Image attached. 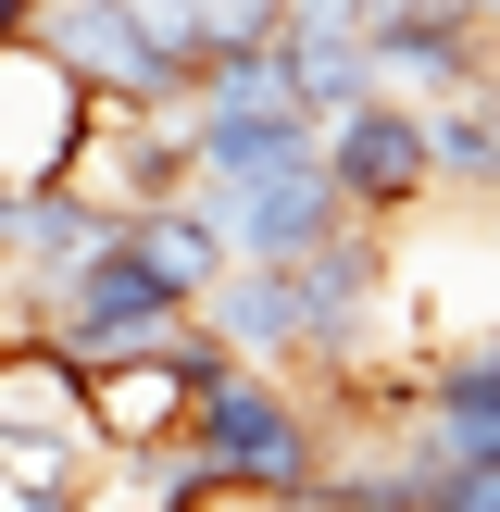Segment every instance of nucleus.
Segmentation results:
<instances>
[{
    "mask_svg": "<svg viewBox=\"0 0 500 512\" xmlns=\"http://www.w3.org/2000/svg\"><path fill=\"white\" fill-rule=\"evenodd\" d=\"M188 463L213 475V500H288L300 512L313 475H325V413L300 400V375L225 350V375L200 388V413H188Z\"/></svg>",
    "mask_w": 500,
    "mask_h": 512,
    "instance_id": "1",
    "label": "nucleus"
},
{
    "mask_svg": "<svg viewBox=\"0 0 500 512\" xmlns=\"http://www.w3.org/2000/svg\"><path fill=\"white\" fill-rule=\"evenodd\" d=\"M175 325H200V288L138 238V213H125L113 238H100L88 263H75L63 288L38 300V338H50V350H75V363H125V350L175 338Z\"/></svg>",
    "mask_w": 500,
    "mask_h": 512,
    "instance_id": "2",
    "label": "nucleus"
},
{
    "mask_svg": "<svg viewBox=\"0 0 500 512\" xmlns=\"http://www.w3.org/2000/svg\"><path fill=\"white\" fill-rule=\"evenodd\" d=\"M213 375H225V338H213V325H175V338L125 350V363H88V438L100 450H175Z\"/></svg>",
    "mask_w": 500,
    "mask_h": 512,
    "instance_id": "3",
    "label": "nucleus"
},
{
    "mask_svg": "<svg viewBox=\"0 0 500 512\" xmlns=\"http://www.w3.org/2000/svg\"><path fill=\"white\" fill-rule=\"evenodd\" d=\"M88 113H100V88L38 38V25H25V38H0V200H13V188H50V175H75Z\"/></svg>",
    "mask_w": 500,
    "mask_h": 512,
    "instance_id": "4",
    "label": "nucleus"
},
{
    "mask_svg": "<svg viewBox=\"0 0 500 512\" xmlns=\"http://www.w3.org/2000/svg\"><path fill=\"white\" fill-rule=\"evenodd\" d=\"M325 175H338V200L363 225H400L413 200H438V150H425V100H400V88H375V100H350V113H325Z\"/></svg>",
    "mask_w": 500,
    "mask_h": 512,
    "instance_id": "5",
    "label": "nucleus"
},
{
    "mask_svg": "<svg viewBox=\"0 0 500 512\" xmlns=\"http://www.w3.org/2000/svg\"><path fill=\"white\" fill-rule=\"evenodd\" d=\"M200 213L225 225L238 263H300L313 238L363 225V213L338 200V175H325V150H313V163H275V175H200Z\"/></svg>",
    "mask_w": 500,
    "mask_h": 512,
    "instance_id": "6",
    "label": "nucleus"
},
{
    "mask_svg": "<svg viewBox=\"0 0 500 512\" xmlns=\"http://www.w3.org/2000/svg\"><path fill=\"white\" fill-rule=\"evenodd\" d=\"M0 450L13 463H88V363L75 350H50L38 325H25L13 350H0Z\"/></svg>",
    "mask_w": 500,
    "mask_h": 512,
    "instance_id": "7",
    "label": "nucleus"
},
{
    "mask_svg": "<svg viewBox=\"0 0 500 512\" xmlns=\"http://www.w3.org/2000/svg\"><path fill=\"white\" fill-rule=\"evenodd\" d=\"M425 150H438V188L500 200V113H488V88L475 100H425Z\"/></svg>",
    "mask_w": 500,
    "mask_h": 512,
    "instance_id": "8",
    "label": "nucleus"
},
{
    "mask_svg": "<svg viewBox=\"0 0 500 512\" xmlns=\"http://www.w3.org/2000/svg\"><path fill=\"white\" fill-rule=\"evenodd\" d=\"M413 512H500V463H413Z\"/></svg>",
    "mask_w": 500,
    "mask_h": 512,
    "instance_id": "9",
    "label": "nucleus"
},
{
    "mask_svg": "<svg viewBox=\"0 0 500 512\" xmlns=\"http://www.w3.org/2000/svg\"><path fill=\"white\" fill-rule=\"evenodd\" d=\"M188 13L213 25V38H225V25H275V13H288V0H188Z\"/></svg>",
    "mask_w": 500,
    "mask_h": 512,
    "instance_id": "10",
    "label": "nucleus"
},
{
    "mask_svg": "<svg viewBox=\"0 0 500 512\" xmlns=\"http://www.w3.org/2000/svg\"><path fill=\"white\" fill-rule=\"evenodd\" d=\"M25 25H38V0H0V38H25Z\"/></svg>",
    "mask_w": 500,
    "mask_h": 512,
    "instance_id": "11",
    "label": "nucleus"
},
{
    "mask_svg": "<svg viewBox=\"0 0 500 512\" xmlns=\"http://www.w3.org/2000/svg\"><path fill=\"white\" fill-rule=\"evenodd\" d=\"M463 13H475V25H488V38H500V0H463Z\"/></svg>",
    "mask_w": 500,
    "mask_h": 512,
    "instance_id": "12",
    "label": "nucleus"
},
{
    "mask_svg": "<svg viewBox=\"0 0 500 512\" xmlns=\"http://www.w3.org/2000/svg\"><path fill=\"white\" fill-rule=\"evenodd\" d=\"M488 113H500V63H488Z\"/></svg>",
    "mask_w": 500,
    "mask_h": 512,
    "instance_id": "13",
    "label": "nucleus"
},
{
    "mask_svg": "<svg viewBox=\"0 0 500 512\" xmlns=\"http://www.w3.org/2000/svg\"><path fill=\"white\" fill-rule=\"evenodd\" d=\"M100 512H138V500H100Z\"/></svg>",
    "mask_w": 500,
    "mask_h": 512,
    "instance_id": "14",
    "label": "nucleus"
}]
</instances>
